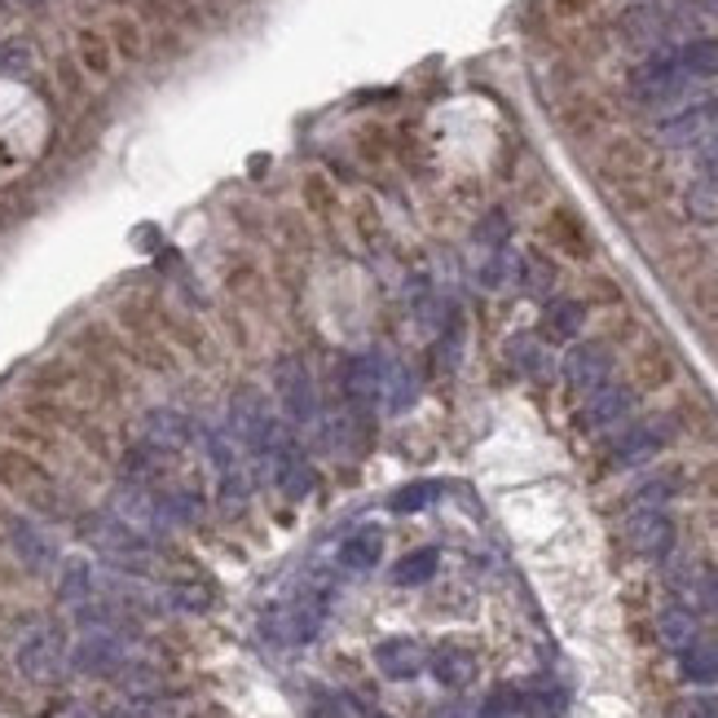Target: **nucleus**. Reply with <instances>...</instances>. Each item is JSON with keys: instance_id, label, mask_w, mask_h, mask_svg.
<instances>
[{"instance_id": "obj_1", "label": "nucleus", "mask_w": 718, "mask_h": 718, "mask_svg": "<svg viewBox=\"0 0 718 718\" xmlns=\"http://www.w3.org/2000/svg\"><path fill=\"white\" fill-rule=\"evenodd\" d=\"M326 621V581H304L291 599L264 612V634L278 643H308Z\"/></svg>"}, {"instance_id": "obj_2", "label": "nucleus", "mask_w": 718, "mask_h": 718, "mask_svg": "<svg viewBox=\"0 0 718 718\" xmlns=\"http://www.w3.org/2000/svg\"><path fill=\"white\" fill-rule=\"evenodd\" d=\"M225 427H229V432L238 436V445L255 458V467H264V454L273 449V440H278V432H282V423L273 418V410H269V401H264L260 388H233Z\"/></svg>"}, {"instance_id": "obj_3", "label": "nucleus", "mask_w": 718, "mask_h": 718, "mask_svg": "<svg viewBox=\"0 0 718 718\" xmlns=\"http://www.w3.org/2000/svg\"><path fill=\"white\" fill-rule=\"evenodd\" d=\"M84 537L93 542V551H101L115 568H128V573H145L150 568V559H154V546H150V537H141L137 529H128L123 520H115L110 511H101V515H93L88 524H84Z\"/></svg>"}, {"instance_id": "obj_4", "label": "nucleus", "mask_w": 718, "mask_h": 718, "mask_svg": "<svg viewBox=\"0 0 718 718\" xmlns=\"http://www.w3.org/2000/svg\"><path fill=\"white\" fill-rule=\"evenodd\" d=\"M110 515L115 520H123L128 529H137L141 537H163L176 520H172V511H167V502H163V493L159 489H150V485H141V480H123L115 493H110Z\"/></svg>"}, {"instance_id": "obj_5", "label": "nucleus", "mask_w": 718, "mask_h": 718, "mask_svg": "<svg viewBox=\"0 0 718 718\" xmlns=\"http://www.w3.org/2000/svg\"><path fill=\"white\" fill-rule=\"evenodd\" d=\"M273 388H278V401H282V410H286L291 423H304V427H317L322 423L317 383H313V370H308L304 357H278Z\"/></svg>"}, {"instance_id": "obj_6", "label": "nucleus", "mask_w": 718, "mask_h": 718, "mask_svg": "<svg viewBox=\"0 0 718 718\" xmlns=\"http://www.w3.org/2000/svg\"><path fill=\"white\" fill-rule=\"evenodd\" d=\"M13 661H18L22 678H31V683H53V678H62V670L70 665V652H66V639H62L57 625H31V630L18 639Z\"/></svg>"}, {"instance_id": "obj_7", "label": "nucleus", "mask_w": 718, "mask_h": 718, "mask_svg": "<svg viewBox=\"0 0 718 718\" xmlns=\"http://www.w3.org/2000/svg\"><path fill=\"white\" fill-rule=\"evenodd\" d=\"M264 467L273 471V480H278V489L286 493V498H308L313 493V485H317V471H313V463L304 458V449L295 445V436L282 427L278 432V440H273V449L264 454Z\"/></svg>"}, {"instance_id": "obj_8", "label": "nucleus", "mask_w": 718, "mask_h": 718, "mask_svg": "<svg viewBox=\"0 0 718 718\" xmlns=\"http://www.w3.org/2000/svg\"><path fill=\"white\" fill-rule=\"evenodd\" d=\"M70 665L79 674H97V678H115L128 665V643L119 630H84L79 643L70 648Z\"/></svg>"}, {"instance_id": "obj_9", "label": "nucleus", "mask_w": 718, "mask_h": 718, "mask_svg": "<svg viewBox=\"0 0 718 718\" xmlns=\"http://www.w3.org/2000/svg\"><path fill=\"white\" fill-rule=\"evenodd\" d=\"M692 84V75L678 66V57L674 53H661V57H648L634 75H630V88H634V97L639 101H665V97H674V93H683Z\"/></svg>"}, {"instance_id": "obj_10", "label": "nucleus", "mask_w": 718, "mask_h": 718, "mask_svg": "<svg viewBox=\"0 0 718 718\" xmlns=\"http://www.w3.org/2000/svg\"><path fill=\"white\" fill-rule=\"evenodd\" d=\"M612 374V352L603 344H573L568 357H564V379L573 392H599Z\"/></svg>"}, {"instance_id": "obj_11", "label": "nucleus", "mask_w": 718, "mask_h": 718, "mask_svg": "<svg viewBox=\"0 0 718 718\" xmlns=\"http://www.w3.org/2000/svg\"><path fill=\"white\" fill-rule=\"evenodd\" d=\"M194 436V423L181 414V410H150L141 418V449L167 458V454H181Z\"/></svg>"}, {"instance_id": "obj_12", "label": "nucleus", "mask_w": 718, "mask_h": 718, "mask_svg": "<svg viewBox=\"0 0 718 718\" xmlns=\"http://www.w3.org/2000/svg\"><path fill=\"white\" fill-rule=\"evenodd\" d=\"M625 537L643 559H665L674 551V520L661 507H643V511L630 515Z\"/></svg>"}, {"instance_id": "obj_13", "label": "nucleus", "mask_w": 718, "mask_h": 718, "mask_svg": "<svg viewBox=\"0 0 718 718\" xmlns=\"http://www.w3.org/2000/svg\"><path fill=\"white\" fill-rule=\"evenodd\" d=\"M4 537H9V551L18 555V564H26L31 573H48V568L57 564L53 537H48L40 524H31L26 515H13V520L4 524Z\"/></svg>"}, {"instance_id": "obj_14", "label": "nucleus", "mask_w": 718, "mask_h": 718, "mask_svg": "<svg viewBox=\"0 0 718 718\" xmlns=\"http://www.w3.org/2000/svg\"><path fill=\"white\" fill-rule=\"evenodd\" d=\"M374 665H379V674H383V678L405 683V678H414V674L427 665V652H423V643H418V639L396 634V639L374 643Z\"/></svg>"}, {"instance_id": "obj_15", "label": "nucleus", "mask_w": 718, "mask_h": 718, "mask_svg": "<svg viewBox=\"0 0 718 718\" xmlns=\"http://www.w3.org/2000/svg\"><path fill=\"white\" fill-rule=\"evenodd\" d=\"M634 410V392L621 388V383H603L599 392H590V405H586V427L590 432H608L617 423H625Z\"/></svg>"}, {"instance_id": "obj_16", "label": "nucleus", "mask_w": 718, "mask_h": 718, "mask_svg": "<svg viewBox=\"0 0 718 718\" xmlns=\"http://www.w3.org/2000/svg\"><path fill=\"white\" fill-rule=\"evenodd\" d=\"M714 132H718V101H700V106H692V110L665 119L661 141H670V145H692V141H705V137H714Z\"/></svg>"}, {"instance_id": "obj_17", "label": "nucleus", "mask_w": 718, "mask_h": 718, "mask_svg": "<svg viewBox=\"0 0 718 718\" xmlns=\"http://www.w3.org/2000/svg\"><path fill=\"white\" fill-rule=\"evenodd\" d=\"M476 670H480V665H476V652H471V648L445 643V648L432 652V674H436V683L449 687V692L471 687V683H476Z\"/></svg>"}, {"instance_id": "obj_18", "label": "nucleus", "mask_w": 718, "mask_h": 718, "mask_svg": "<svg viewBox=\"0 0 718 718\" xmlns=\"http://www.w3.org/2000/svg\"><path fill=\"white\" fill-rule=\"evenodd\" d=\"M344 392H348V401L361 405V410L379 405V401H383V366H379L374 357H352V361H348V374H344Z\"/></svg>"}, {"instance_id": "obj_19", "label": "nucleus", "mask_w": 718, "mask_h": 718, "mask_svg": "<svg viewBox=\"0 0 718 718\" xmlns=\"http://www.w3.org/2000/svg\"><path fill=\"white\" fill-rule=\"evenodd\" d=\"M665 436H670V423H634L630 432H621L612 458H617L621 467H634V463L652 458V454L665 445Z\"/></svg>"}, {"instance_id": "obj_20", "label": "nucleus", "mask_w": 718, "mask_h": 718, "mask_svg": "<svg viewBox=\"0 0 718 718\" xmlns=\"http://www.w3.org/2000/svg\"><path fill=\"white\" fill-rule=\"evenodd\" d=\"M379 555H383V533H379L374 524H361V529H352V533L339 542V564L352 568V573L374 568Z\"/></svg>"}, {"instance_id": "obj_21", "label": "nucleus", "mask_w": 718, "mask_h": 718, "mask_svg": "<svg viewBox=\"0 0 718 718\" xmlns=\"http://www.w3.org/2000/svg\"><path fill=\"white\" fill-rule=\"evenodd\" d=\"M678 665L692 683H718V643L714 639H692L678 652Z\"/></svg>"}, {"instance_id": "obj_22", "label": "nucleus", "mask_w": 718, "mask_h": 718, "mask_svg": "<svg viewBox=\"0 0 718 718\" xmlns=\"http://www.w3.org/2000/svg\"><path fill=\"white\" fill-rule=\"evenodd\" d=\"M581 322H586V308L577 300H555L546 308V317H542V330H546V339L564 344V339H577L581 335Z\"/></svg>"}, {"instance_id": "obj_23", "label": "nucleus", "mask_w": 718, "mask_h": 718, "mask_svg": "<svg viewBox=\"0 0 718 718\" xmlns=\"http://www.w3.org/2000/svg\"><path fill=\"white\" fill-rule=\"evenodd\" d=\"M656 634H661V643H665L670 652H683L692 639H700L696 612H692V608H665L661 621H656Z\"/></svg>"}, {"instance_id": "obj_24", "label": "nucleus", "mask_w": 718, "mask_h": 718, "mask_svg": "<svg viewBox=\"0 0 718 718\" xmlns=\"http://www.w3.org/2000/svg\"><path fill=\"white\" fill-rule=\"evenodd\" d=\"M436 568H440L436 546H423V551H410V555H401V559H396L392 581H396V586H423V581H432V577H436Z\"/></svg>"}, {"instance_id": "obj_25", "label": "nucleus", "mask_w": 718, "mask_h": 718, "mask_svg": "<svg viewBox=\"0 0 718 718\" xmlns=\"http://www.w3.org/2000/svg\"><path fill=\"white\" fill-rule=\"evenodd\" d=\"M57 595H62V603H70V608H79L84 599H93V595H97L93 568H88L84 559H66L62 573H57Z\"/></svg>"}, {"instance_id": "obj_26", "label": "nucleus", "mask_w": 718, "mask_h": 718, "mask_svg": "<svg viewBox=\"0 0 718 718\" xmlns=\"http://www.w3.org/2000/svg\"><path fill=\"white\" fill-rule=\"evenodd\" d=\"M674 57H678V66H683L692 79L718 75V40H692V44H683Z\"/></svg>"}, {"instance_id": "obj_27", "label": "nucleus", "mask_w": 718, "mask_h": 718, "mask_svg": "<svg viewBox=\"0 0 718 718\" xmlns=\"http://www.w3.org/2000/svg\"><path fill=\"white\" fill-rule=\"evenodd\" d=\"M678 590H683L696 608H705V612L718 617V568H692V573L678 581Z\"/></svg>"}, {"instance_id": "obj_28", "label": "nucleus", "mask_w": 718, "mask_h": 718, "mask_svg": "<svg viewBox=\"0 0 718 718\" xmlns=\"http://www.w3.org/2000/svg\"><path fill=\"white\" fill-rule=\"evenodd\" d=\"M687 216L692 220H718V176H705L687 189Z\"/></svg>"}, {"instance_id": "obj_29", "label": "nucleus", "mask_w": 718, "mask_h": 718, "mask_svg": "<svg viewBox=\"0 0 718 718\" xmlns=\"http://www.w3.org/2000/svg\"><path fill=\"white\" fill-rule=\"evenodd\" d=\"M436 493H440V485H436V480H414V485L396 489V493L388 498V507H392L396 515H410V511H423V507H427Z\"/></svg>"}, {"instance_id": "obj_30", "label": "nucleus", "mask_w": 718, "mask_h": 718, "mask_svg": "<svg viewBox=\"0 0 718 718\" xmlns=\"http://www.w3.org/2000/svg\"><path fill=\"white\" fill-rule=\"evenodd\" d=\"M480 718H529V700H524L515 687H498V692L485 700Z\"/></svg>"}, {"instance_id": "obj_31", "label": "nucleus", "mask_w": 718, "mask_h": 718, "mask_svg": "<svg viewBox=\"0 0 718 718\" xmlns=\"http://www.w3.org/2000/svg\"><path fill=\"white\" fill-rule=\"evenodd\" d=\"M172 603L185 608V612H207L211 608V590L198 586V581H176L172 586Z\"/></svg>"}, {"instance_id": "obj_32", "label": "nucleus", "mask_w": 718, "mask_h": 718, "mask_svg": "<svg viewBox=\"0 0 718 718\" xmlns=\"http://www.w3.org/2000/svg\"><path fill=\"white\" fill-rule=\"evenodd\" d=\"M520 282H524L529 291H546V286L555 282V273H551V264H546L542 255H524V269H520Z\"/></svg>"}, {"instance_id": "obj_33", "label": "nucleus", "mask_w": 718, "mask_h": 718, "mask_svg": "<svg viewBox=\"0 0 718 718\" xmlns=\"http://www.w3.org/2000/svg\"><path fill=\"white\" fill-rule=\"evenodd\" d=\"M511 357H515V366H524V370H542V348H537V339H529V335H520V339L511 344Z\"/></svg>"}, {"instance_id": "obj_34", "label": "nucleus", "mask_w": 718, "mask_h": 718, "mask_svg": "<svg viewBox=\"0 0 718 718\" xmlns=\"http://www.w3.org/2000/svg\"><path fill=\"white\" fill-rule=\"evenodd\" d=\"M700 163H705V167H709V172L718 176V132L700 141Z\"/></svg>"}, {"instance_id": "obj_35", "label": "nucleus", "mask_w": 718, "mask_h": 718, "mask_svg": "<svg viewBox=\"0 0 718 718\" xmlns=\"http://www.w3.org/2000/svg\"><path fill=\"white\" fill-rule=\"evenodd\" d=\"M440 718H467V714H458V709H445V714H440Z\"/></svg>"}, {"instance_id": "obj_36", "label": "nucleus", "mask_w": 718, "mask_h": 718, "mask_svg": "<svg viewBox=\"0 0 718 718\" xmlns=\"http://www.w3.org/2000/svg\"><path fill=\"white\" fill-rule=\"evenodd\" d=\"M374 718H388V714H374Z\"/></svg>"}]
</instances>
